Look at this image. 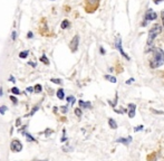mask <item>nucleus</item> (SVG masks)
Instances as JSON below:
<instances>
[{
  "label": "nucleus",
  "instance_id": "473e14b6",
  "mask_svg": "<svg viewBox=\"0 0 164 161\" xmlns=\"http://www.w3.org/2000/svg\"><path fill=\"white\" fill-rule=\"evenodd\" d=\"M10 82H13V83L16 82V80H15V77H13V76H10Z\"/></svg>",
  "mask_w": 164,
  "mask_h": 161
},
{
  "label": "nucleus",
  "instance_id": "1a4fd4ad",
  "mask_svg": "<svg viewBox=\"0 0 164 161\" xmlns=\"http://www.w3.org/2000/svg\"><path fill=\"white\" fill-rule=\"evenodd\" d=\"M60 27H62V29H67V28L71 27V22H69V20H67V19L63 20V22H62V25H60Z\"/></svg>",
  "mask_w": 164,
  "mask_h": 161
},
{
  "label": "nucleus",
  "instance_id": "a878e982",
  "mask_svg": "<svg viewBox=\"0 0 164 161\" xmlns=\"http://www.w3.org/2000/svg\"><path fill=\"white\" fill-rule=\"evenodd\" d=\"M99 52L102 53V55H105V49H104L103 47H101V48H99Z\"/></svg>",
  "mask_w": 164,
  "mask_h": 161
},
{
  "label": "nucleus",
  "instance_id": "7ed1b4c3",
  "mask_svg": "<svg viewBox=\"0 0 164 161\" xmlns=\"http://www.w3.org/2000/svg\"><path fill=\"white\" fill-rule=\"evenodd\" d=\"M158 18V14L155 13L153 9L149 8V9L145 11V14H144V17H143V22H142V26L144 27V26L147 25L150 22H154V20H156Z\"/></svg>",
  "mask_w": 164,
  "mask_h": 161
},
{
  "label": "nucleus",
  "instance_id": "412c9836",
  "mask_svg": "<svg viewBox=\"0 0 164 161\" xmlns=\"http://www.w3.org/2000/svg\"><path fill=\"white\" fill-rule=\"evenodd\" d=\"M66 100H67V102H71V104H74L75 101H76L74 96H68V97H67V99H66Z\"/></svg>",
  "mask_w": 164,
  "mask_h": 161
},
{
  "label": "nucleus",
  "instance_id": "ddd939ff",
  "mask_svg": "<svg viewBox=\"0 0 164 161\" xmlns=\"http://www.w3.org/2000/svg\"><path fill=\"white\" fill-rule=\"evenodd\" d=\"M109 127H111L112 129H117V123H116V121H115L114 119H109Z\"/></svg>",
  "mask_w": 164,
  "mask_h": 161
},
{
  "label": "nucleus",
  "instance_id": "0eeeda50",
  "mask_svg": "<svg viewBox=\"0 0 164 161\" xmlns=\"http://www.w3.org/2000/svg\"><path fill=\"white\" fill-rule=\"evenodd\" d=\"M10 148H11V150L15 152H20L22 150V144L20 143L19 140H13V142H11Z\"/></svg>",
  "mask_w": 164,
  "mask_h": 161
},
{
  "label": "nucleus",
  "instance_id": "9b49d317",
  "mask_svg": "<svg viewBox=\"0 0 164 161\" xmlns=\"http://www.w3.org/2000/svg\"><path fill=\"white\" fill-rule=\"evenodd\" d=\"M132 141V138L131 136H128V139H125V138H121V139L117 140L118 143H124V144H128V143Z\"/></svg>",
  "mask_w": 164,
  "mask_h": 161
},
{
  "label": "nucleus",
  "instance_id": "5701e85b",
  "mask_svg": "<svg viewBox=\"0 0 164 161\" xmlns=\"http://www.w3.org/2000/svg\"><path fill=\"white\" fill-rule=\"evenodd\" d=\"M75 114L77 115V116H81V115H82L81 108H76V110H75Z\"/></svg>",
  "mask_w": 164,
  "mask_h": 161
},
{
  "label": "nucleus",
  "instance_id": "6ab92c4d",
  "mask_svg": "<svg viewBox=\"0 0 164 161\" xmlns=\"http://www.w3.org/2000/svg\"><path fill=\"white\" fill-rule=\"evenodd\" d=\"M24 135H26V136H27L28 141H35L34 136H30V134L28 133V132H25V133H24Z\"/></svg>",
  "mask_w": 164,
  "mask_h": 161
},
{
  "label": "nucleus",
  "instance_id": "a211bd4d",
  "mask_svg": "<svg viewBox=\"0 0 164 161\" xmlns=\"http://www.w3.org/2000/svg\"><path fill=\"white\" fill-rule=\"evenodd\" d=\"M11 92H13V94H16V95H19V94H20V91H19V88H17V87H13V88H11Z\"/></svg>",
  "mask_w": 164,
  "mask_h": 161
},
{
  "label": "nucleus",
  "instance_id": "2eb2a0df",
  "mask_svg": "<svg viewBox=\"0 0 164 161\" xmlns=\"http://www.w3.org/2000/svg\"><path fill=\"white\" fill-rule=\"evenodd\" d=\"M28 54H29V50H24V52H21V53L19 54V57L20 58H26L28 56Z\"/></svg>",
  "mask_w": 164,
  "mask_h": 161
},
{
  "label": "nucleus",
  "instance_id": "f704fd0d",
  "mask_svg": "<svg viewBox=\"0 0 164 161\" xmlns=\"http://www.w3.org/2000/svg\"><path fill=\"white\" fill-rule=\"evenodd\" d=\"M154 1H155V2H156V3H158V2H160V1H164V0H154Z\"/></svg>",
  "mask_w": 164,
  "mask_h": 161
},
{
  "label": "nucleus",
  "instance_id": "7c9ffc66",
  "mask_svg": "<svg viewBox=\"0 0 164 161\" xmlns=\"http://www.w3.org/2000/svg\"><path fill=\"white\" fill-rule=\"evenodd\" d=\"M28 38H32V33H31V31L28 33Z\"/></svg>",
  "mask_w": 164,
  "mask_h": 161
},
{
  "label": "nucleus",
  "instance_id": "2f4dec72",
  "mask_svg": "<svg viewBox=\"0 0 164 161\" xmlns=\"http://www.w3.org/2000/svg\"><path fill=\"white\" fill-rule=\"evenodd\" d=\"M29 65L34 66V67H35V66H36V63H35V62H29Z\"/></svg>",
  "mask_w": 164,
  "mask_h": 161
},
{
  "label": "nucleus",
  "instance_id": "bb28decb",
  "mask_svg": "<svg viewBox=\"0 0 164 161\" xmlns=\"http://www.w3.org/2000/svg\"><path fill=\"white\" fill-rule=\"evenodd\" d=\"M10 99H11V101H13V103H17V99H16L15 96H11V97H10Z\"/></svg>",
  "mask_w": 164,
  "mask_h": 161
},
{
  "label": "nucleus",
  "instance_id": "c85d7f7f",
  "mask_svg": "<svg viewBox=\"0 0 164 161\" xmlns=\"http://www.w3.org/2000/svg\"><path fill=\"white\" fill-rule=\"evenodd\" d=\"M132 82H134V78H130L128 80H126V84H131Z\"/></svg>",
  "mask_w": 164,
  "mask_h": 161
},
{
  "label": "nucleus",
  "instance_id": "4be33fe9",
  "mask_svg": "<svg viewBox=\"0 0 164 161\" xmlns=\"http://www.w3.org/2000/svg\"><path fill=\"white\" fill-rule=\"evenodd\" d=\"M51 82L55 84H62V80H57V78H51Z\"/></svg>",
  "mask_w": 164,
  "mask_h": 161
},
{
  "label": "nucleus",
  "instance_id": "f3484780",
  "mask_svg": "<svg viewBox=\"0 0 164 161\" xmlns=\"http://www.w3.org/2000/svg\"><path fill=\"white\" fill-rule=\"evenodd\" d=\"M6 111H7V106L6 105H1V106H0V114L3 115L5 113H6Z\"/></svg>",
  "mask_w": 164,
  "mask_h": 161
},
{
  "label": "nucleus",
  "instance_id": "c756f323",
  "mask_svg": "<svg viewBox=\"0 0 164 161\" xmlns=\"http://www.w3.org/2000/svg\"><path fill=\"white\" fill-rule=\"evenodd\" d=\"M162 22H163V28H164V11H162Z\"/></svg>",
  "mask_w": 164,
  "mask_h": 161
},
{
  "label": "nucleus",
  "instance_id": "4468645a",
  "mask_svg": "<svg viewBox=\"0 0 164 161\" xmlns=\"http://www.w3.org/2000/svg\"><path fill=\"white\" fill-rule=\"evenodd\" d=\"M105 78H106V80H109V82H112V83H116V78H115L114 76H111V75H105Z\"/></svg>",
  "mask_w": 164,
  "mask_h": 161
},
{
  "label": "nucleus",
  "instance_id": "f257e3e1",
  "mask_svg": "<svg viewBox=\"0 0 164 161\" xmlns=\"http://www.w3.org/2000/svg\"><path fill=\"white\" fill-rule=\"evenodd\" d=\"M153 56L150 61V66L151 68H158L164 64V50L160 47H153L152 48Z\"/></svg>",
  "mask_w": 164,
  "mask_h": 161
},
{
  "label": "nucleus",
  "instance_id": "b1692460",
  "mask_svg": "<svg viewBox=\"0 0 164 161\" xmlns=\"http://www.w3.org/2000/svg\"><path fill=\"white\" fill-rule=\"evenodd\" d=\"M11 39H13V41L17 39V33H16V31H13V36H11Z\"/></svg>",
  "mask_w": 164,
  "mask_h": 161
},
{
  "label": "nucleus",
  "instance_id": "f03ea898",
  "mask_svg": "<svg viewBox=\"0 0 164 161\" xmlns=\"http://www.w3.org/2000/svg\"><path fill=\"white\" fill-rule=\"evenodd\" d=\"M162 31H163V27H162L160 24H155V25L152 26V28L149 30V36H147V40H146V45H147V52L153 48L154 40L156 39V37H158V35L161 34Z\"/></svg>",
  "mask_w": 164,
  "mask_h": 161
},
{
  "label": "nucleus",
  "instance_id": "423d86ee",
  "mask_svg": "<svg viewBox=\"0 0 164 161\" xmlns=\"http://www.w3.org/2000/svg\"><path fill=\"white\" fill-rule=\"evenodd\" d=\"M78 45H79V36H78V35H75L74 37H73V39L71 40V43H69V48H71V50L73 53L77 52Z\"/></svg>",
  "mask_w": 164,
  "mask_h": 161
},
{
  "label": "nucleus",
  "instance_id": "cd10ccee",
  "mask_svg": "<svg viewBox=\"0 0 164 161\" xmlns=\"http://www.w3.org/2000/svg\"><path fill=\"white\" fill-rule=\"evenodd\" d=\"M27 91H28V92H34V91H35V88H34V87H28V88H27Z\"/></svg>",
  "mask_w": 164,
  "mask_h": 161
},
{
  "label": "nucleus",
  "instance_id": "39448f33",
  "mask_svg": "<svg viewBox=\"0 0 164 161\" xmlns=\"http://www.w3.org/2000/svg\"><path fill=\"white\" fill-rule=\"evenodd\" d=\"M115 47H116V49L120 52V54H121L123 57H125L127 61H130V56L127 55V54L125 53V52H124V49H123V46H122V38L120 37V36H117V37H116V39H115Z\"/></svg>",
  "mask_w": 164,
  "mask_h": 161
},
{
  "label": "nucleus",
  "instance_id": "aec40b11",
  "mask_svg": "<svg viewBox=\"0 0 164 161\" xmlns=\"http://www.w3.org/2000/svg\"><path fill=\"white\" fill-rule=\"evenodd\" d=\"M34 88H35V92H37V93L41 92V85H40V84H37V85H36Z\"/></svg>",
  "mask_w": 164,
  "mask_h": 161
},
{
  "label": "nucleus",
  "instance_id": "20e7f679",
  "mask_svg": "<svg viewBox=\"0 0 164 161\" xmlns=\"http://www.w3.org/2000/svg\"><path fill=\"white\" fill-rule=\"evenodd\" d=\"M86 1V10L88 13H93L95 11L99 6L101 0H85Z\"/></svg>",
  "mask_w": 164,
  "mask_h": 161
},
{
  "label": "nucleus",
  "instance_id": "9d476101",
  "mask_svg": "<svg viewBox=\"0 0 164 161\" xmlns=\"http://www.w3.org/2000/svg\"><path fill=\"white\" fill-rule=\"evenodd\" d=\"M56 95H57V97H58L59 100H64V97H65V92H64L63 88H59V90L57 91Z\"/></svg>",
  "mask_w": 164,
  "mask_h": 161
},
{
  "label": "nucleus",
  "instance_id": "f8f14e48",
  "mask_svg": "<svg viewBox=\"0 0 164 161\" xmlns=\"http://www.w3.org/2000/svg\"><path fill=\"white\" fill-rule=\"evenodd\" d=\"M79 106L81 108H90V106H92V104H90V102H84V101H79Z\"/></svg>",
  "mask_w": 164,
  "mask_h": 161
},
{
  "label": "nucleus",
  "instance_id": "6e6552de",
  "mask_svg": "<svg viewBox=\"0 0 164 161\" xmlns=\"http://www.w3.org/2000/svg\"><path fill=\"white\" fill-rule=\"evenodd\" d=\"M127 108H128V116H130L131 119L134 118V116H135V112H136V105L133 104V103H130Z\"/></svg>",
  "mask_w": 164,
  "mask_h": 161
},
{
  "label": "nucleus",
  "instance_id": "dca6fc26",
  "mask_svg": "<svg viewBox=\"0 0 164 161\" xmlns=\"http://www.w3.org/2000/svg\"><path fill=\"white\" fill-rule=\"evenodd\" d=\"M40 61H41V62L45 63V64H47V65L49 64V59L47 58L46 55H43V56H41V57H40Z\"/></svg>",
  "mask_w": 164,
  "mask_h": 161
},
{
  "label": "nucleus",
  "instance_id": "72a5a7b5",
  "mask_svg": "<svg viewBox=\"0 0 164 161\" xmlns=\"http://www.w3.org/2000/svg\"><path fill=\"white\" fill-rule=\"evenodd\" d=\"M2 95V87H0V96Z\"/></svg>",
  "mask_w": 164,
  "mask_h": 161
},
{
  "label": "nucleus",
  "instance_id": "393cba45",
  "mask_svg": "<svg viewBox=\"0 0 164 161\" xmlns=\"http://www.w3.org/2000/svg\"><path fill=\"white\" fill-rule=\"evenodd\" d=\"M142 129H143V125H139V127H137V128H134V131L137 132V131H141Z\"/></svg>",
  "mask_w": 164,
  "mask_h": 161
}]
</instances>
